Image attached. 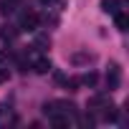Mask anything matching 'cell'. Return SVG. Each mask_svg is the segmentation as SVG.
I'll list each match as a JSON object with an SVG mask.
<instances>
[{
  "label": "cell",
  "mask_w": 129,
  "mask_h": 129,
  "mask_svg": "<svg viewBox=\"0 0 129 129\" xmlns=\"http://www.w3.org/2000/svg\"><path fill=\"white\" fill-rule=\"evenodd\" d=\"M33 71L36 74H48L51 71V61L48 58H36L33 61Z\"/></svg>",
  "instance_id": "obj_6"
},
{
  "label": "cell",
  "mask_w": 129,
  "mask_h": 129,
  "mask_svg": "<svg viewBox=\"0 0 129 129\" xmlns=\"http://www.w3.org/2000/svg\"><path fill=\"white\" fill-rule=\"evenodd\" d=\"M13 8H15V0H3V3H0V10H3L5 15L13 13Z\"/></svg>",
  "instance_id": "obj_10"
},
{
  "label": "cell",
  "mask_w": 129,
  "mask_h": 129,
  "mask_svg": "<svg viewBox=\"0 0 129 129\" xmlns=\"http://www.w3.org/2000/svg\"><path fill=\"white\" fill-rule=\"evenodd\" d=\"M38 23H41L38 13L28 10V13H23V18H20V30H28V33H33V30L38 28Z\"/></svg>",
  "instance_id": "obj_2"
},
{
  "label": "cell",
  "mask_w": 129,
  "mask_h": 129,
  "mask_svg": "<svg viewBox=\"0 0 129 129\" xmlns=\"http://www.w3.org/2000/svg\"><path fill=\"white\" fill-rule=\"evenodd\" d=\"M101 10H104V13H111V15H114V13L119 10V0H101Z\"/></svg>",
  "instance_id": "obj_8"
},
{
  "label": "cell",
  "mask_w": 129,
  "mask_h": 129,
  "mask_svg": "<svg viewBox=\"0 0 129 129\" xmlns=\"http://www.w3.org/2000/svg\"><path fill=\"white\" fill-rule=\"evenodd\" d=\"M41 3H51V0H41Z\"/></svg>",
  "instance_id": "obj_13"
},
{
  "label": "cell",
  "mask_w": 129,
  "mask_h": 129,
  "mask_svg": "<svg viewBox=\"0 0 129 129\" xmlns=\"http://www.w3.org/2000/svg\"><path fill=\"white\" fill-rule=\"evenodd\" d=\"M114 23H116V28H119V30H126V28H129V18H126L124 13H119V10L114 13Z\"/></svg>",
  "instance_id": "obj_7"
},
{
  "label": "cell",
  "mask_w": 129,
  "mask_h": 129,
  "mask_svg": "<svg viewBox=\"0 0 129 129\" xmlns=\"http://www.w3.org/2000/svg\"><path fill=\"white\" fill-rule=\"evenodd\" d=\"M94 61V53H86V51H79L71 56V63L74 66H84V63H91Z\"/></svg>",
  "instance_id": "obj_3"
},
{
  "label": "cell",
  "mask_w": 129,
  "mask_h": 129,
  "mask_svg": "<svg viewBox=\"0 0 129 129\" xmlns=\"http://www.w3.org/2000/svg\"><path fill=\"white\" fill-rule=\"evenodd\" d=\"M10 121H13V109L8 104H0V126H5Z\"/></svg>",
  "instance_id": "obj_5"
},
{
  "label": "cell",
  "mask_w": 129,
  "mask_h": 129,
  "mask_svg": "<svg viewBox=\"0 0 129 129\" xmlns=\"http://www.w3.org/2000/svg\"><path fill=\"white\" fill-rule=\"evenodd\" d=\"M79 86H81V81H79V79H71V81H66V89H69V91H79Z\"/></svg>",
  "instance_id": "obj_11"
},
{
  "label": "cell",
  "mask_w": 129,
  "mask_h": 129,
  "mask_svg": "<svg viewBox=\"0 0 129 129\" xmlns=\"http://www.w3.org/2000/svg\"><path fill=\"white\" fill-rule=\"evenodd\" d=\"M101 109H104V111H101V119H104V121H116V114H119V109H116V106L104 104Z\"/></svg>",
  "instance_id": "obj_4"
},
{
  "label": "cell",
  "mask_w": 129,
  "mask_h": 129,
  "mask_svg": "<svg viewBox=\"0 0 129 129\" xmlns=\"http://www.w3.org/2000/svg\"><path fill=\"white\" fill-rule=\"evenodd\" d=\"M79 81H81L84 86H96V81H99V76H96L94 71H89V74H84V76H81Z\"/></svg>",
  "instance_id": "obj_9"
},
{
  "label": "cell",
  "mask_w": 129,
  "mask_h": 129,
  "mask_svg": "<svg viewBox=\"0 0 129 129\" xmlns=\"http://www.w3.org/2000/svg\"><path fill=\"white\" fill-rule=\"evenodd\" d=\"M79 121H81V126H94V116H91V114H84Z\"/></svg>",
  "instance_id": "obj_12"
},
{
  "label": "cell",
  "mask_w": 129,
  "mask_h": 129,
  "mask_svg": "<svg viewBox=\"0 0 129 129\" xmlns=\"http://www.w3.org/2000/svg\"><path fill=\"white\" fill-rule=\"evenodd\" d=\"M119 84H121V66L111 61L106 66V86H109V91H114V89H119Z\"/></svg>",
  "instance_id": "obj_1"
}]
</instances>
